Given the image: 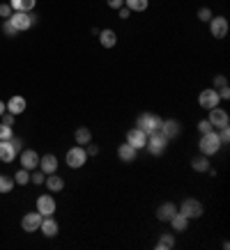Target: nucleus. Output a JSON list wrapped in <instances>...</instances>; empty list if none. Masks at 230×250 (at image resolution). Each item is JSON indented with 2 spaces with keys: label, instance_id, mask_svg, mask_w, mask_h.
Returning <instances> with one entry per match:
<instances>
[{
  "label": "nucleus",
  "instance_id": "1",
  "mask_svg": "<svg viewBox=\"0 0 230 250\" xmlns=\"http://www.w3.org/2000/svg\"><path fill=\"white\" fill-rule=\"evenodd\" d=\"M198 149L203 156H214L219 149H221V140H219V133L216 131H209V133H203L198 143Z\"/></svg>",
  "mask_w": 230,
  "mask_h": 250
},
{
  "label": "nucleus",
  "instance_id": "2",
  "mask_svg": "<svg viewBox=\"0 0 230 250\" xmlns=\"http://www.w3.org/2000/svg\"><path fill=\"white\" fill-rule=\"evenodd\" d=\"M180 213H184L186 218H200L203 213H205V207H203V202L200 200H196V197H186V200H182V205H180V209H177Z\"/></svg>",
  "mask_w": 230,
  "mask_h": 250
},
{
  "label": "nucleus",
  "instance_id": "3",
  "mask_svg": "<svg viewBox=\"0 0 230 250\" xmlns=\"http://www.w3.org/2000/svg\"><path fill=\"white\" fill-rule=\"evenodd\" d=\"M136 126L145 131L147 136H150V133H157V131H161V117L154 113H143V115H138Z\"/></svg>",
  "mask_w": 230,
  "mask_h": 250
},
{
  "label": "nucleus",
  "instance_id": "4",
  "mask_svg": "<svg viewBox=\"0 0 230 250\" xmlns=\"http://www.w3.org/2000/svg\"><path fill=\"white\" fill-rule=\"evenodd\" d=\"M147 149H150V154L152 156H161V154L166 152V147H168V138L163 136L161 131H157V133H150L147 136Z\"/></svg>",
  "mask_w": 230,
  "mask_h": 250
},
{
  "label": "nucleus",
  "instance_id": "5",
  "mask_svg": "<svg viewBox=\"0 0 230 250\" xmlns=\"http://www.w3.org/2000/svg\"><path fill=\"white\" fill-rule=\"evenodd\" d=\"M9 21H12V25H14L19 32H25L35 25V16H32L30 12H12Z\"/></svg>",
  "mask_w": 230,
  "mask_h": 250
},
{
  "label": "nucleus",
  "instance_id": "6",
  "mask_svg": "<svg viewBox=\"0 0 230 250\" xmlns=\"http://www.w3.org/2000/svg\"><path fill=\"white\" fill-rule=\"evenodd\" d=\"M221 104V99H219V92L214 90V87H207V90H203L198 94V106L205 108V110H212V108H216Z\"/></svg>",
  "mask_w": 230,
  "mask_h": 250
},
{
  "label": "nucleus",
  "instance_id": "7",
  "mask_svg": "<svg viewBox=\"0 0 230 250\" xmlns=\"http://www.w3.org/2000/svg\"><path fill=\"white\" fill-rule=\"evenodd\" d=\"M207 23H209V32H212V37H216V39H223L226 35H228V30H230L228 19H226V16H212Z\"/></svg>",
  "mask_w": 230,
  "mask_h": 250
},
{
  "label": "nucleus",
  "instance_id": "8",
  "mask_svg": "<svg viewBox=\"0 0 230 250\" xmlns=\"http://www.w3.org/2000/svg\"><path fill=\"white\" fill-rule=\"evenodd\" d=\"M85 161H88V154H85V147H71L67 152V166L71 167V170H78V167L85 166Z\"/></svg>",
  "mask_w": 230,
  "mask_h": 250
},
{
  "label": "nucleus",
  "instance_id": "9",
  "mask_svg": "<svg viewBox=\"0 0 230 250\" xmlns=\"http://www.w3.org/2000/svg\"><path fill=\"white\" fill-rule=\"evenodd\" d=\"M207 122L212 124V129H223V126H228V124H230V115L216 106V108H212V110H209Z\"/></svg>",
  "mask_w": 230,
  "mask_h": 250
},
{
  "label": "nucleus",
  "instance_id": "10",
  "mask_svg": "<svg viewBox=\"0 0 230 250\" xmlns=\"http://www.w3.org/2000/svg\"><path fill=\"white\" fill-rule=\"evenodd\" d=\"M55 200L51 193H44V195H39L37 197V211L42 213V216H53L55 213Z\"/></svg>",
  "mask_w": 230,
  "mask_h": 250
},
{
  "label": "nucleus",
  "instance_id": "11",
  "mask_svg": "<svg viewBox=\"0 0 230 250\" xmlns=\"http://www.w3.org/2000/svg\"><path fill=\"white\" fill-rule=\"evenodd\" d=\"M127 143H129L134 149H143L147 145V133L143 129H138V126L136 129H129L127 131Z\"/></svg>",
  "mask_w": 230,
  "mask_h": 250
},
{
  "label": "nucleus",
  "instance_id": "12",
  "mask_svg": "<svg viewBox=\"0 0 230 250\" xmlns=\"http://www.w3.org/2000/svg\"><path fill=\"white\" fill-rule=\"evenodd\" d=\"M42 218H44V216L39 211H28L21 218V228L25 229V232H37L39 225H42Z\"/></svg>",
  "mask_w": 230,
  "mask_h": 250
},
{
  "label": "nucleus",
  "instance_id": "13",
  "mask_svg": "<svg viewBox=\"0 0 230 250\" xmlns=\"http://www.w3.org/2000/svg\"><path fill=\"white\" fill-rule=\"evenodd\" d=\"M161 133L168 138V140L180 138V133H182V122H177V120H161Z\"/></svg>",
  "mask_w": 230,
  "mask_h": 250
},
{
  "label": "nucleus",
  "instance_id": "14",
  "mask_svg": "<svg viewBox=\"0 0 230 250\" xmlns=\"http://www.w3.org/2000/svg\"><path fill=\"white\" fill-rule=\"evenodd\" d=\"M39 229H42V234H44L46 239H53V236H58V232H60V225H58V220H55L53 216H44Z\"/></svg>",
  "mask_w": 230,
  "mask_h": 250
},
{
  "label": "nucleus",
  "instance_id": "15",
  "mask_svg": "<svg viewBox=\"0 0 230 250\" xmlns=\"http://www.w3.org/2000/svg\"><path fill=\"white\" fill-rule=\"evenodd\" d=\"M21 167H25V170H35V167H39V154L35 152V149H23L21 152Z\"/></svg>",
  "mask_w": 230,
  "mask_h": 250
},
{
  "label": "nucleus",
  "instance_id": "16",
  "mask_svg": "<svg viewBox=\"0 0 230 250\" xmlns=\"http://www.w3.org/2000/svg\"><path fill=\"white\" fill-rule=\"evenodd\" d=\"M175 213H177V205H175V202H161L159 209H157V220H161V223H168Z\"/></svg>",
  "mask_w": 230,
  "mask_h": 250
},
{
  "label": "nucleus",
  "instance_id": "17",
  "mask_svg": "<svg viewBox=\"0 0 230 250\" xmlns=\"http://www.w3.org/2000/svg\"><path fill=\"white\" fill-rule=\"evenodd\" d=\"M39 170L44 174H53L58 170V156L55 154H44L39 156Z\"/></svg>",
  "mask_w": 230,
  "mask_h": 250
},
{
  "label": "nucleus",
  "instance_id": "18",
  "mask_svg": "<svg viewBox=\"0 0 230 250\" xmlns=\"http://www.w3.org/2000/svg\"><path fill=\"white\" fill-rule=\"evenodd\" d=\"M16 147L12 145V140H0V161L2 163H12L16 156Z\"/></svg>",
  "mask_w": 230,
  "mask_h": 250
},
{
  "label": "nucleus",
  "instance_id": "19",
  "mask_svg": "<svg viewBox=\"0 0 230 250\" xmlns=\"http://www.w3.org/2000/svg\"><path fill=\"white\" fill-rule=\"evenodd\" d=\"M44 186L48 188V193H60L62 188H65V179H62L60 174H46L44 179Z\"/></svg>",
  "mask_w": 230,
  "mask_h": 250
},
{
  "label": "nucleus",
  "instance_id": "20",
  "mask_svg": "<svg viewBox=\"0 0 230 250\" xmlns=\"http://www.w3.org/2000/svg\"><path fill=\"white\" fill-rule=\"evenodd\" d=\"M136 154H138V149H134L129 143H122L117 147V159L124 161V163H134V161H136Z\"/></svg>",
  "mask_w": 230,
  "mask_h": 250
},
{
  "label": "nucleus",
  "instance_id": "21",
  "mask_svg": "<svg viewBox=\"0 0 230 250\" xmlns=\"http://www.w3.org/2000/svg\"><path fill=\"white\" fill-rule=\"evenodd\" d=\"M25 108H28V101H25L23 97H19V94H16V97H12L7 101V113H12L14 117H16V115H21Z\"/></svg>",
  "mask_w": 230,
  "mask_h": 250
},
{
  "label": "nucleus",
  "instance_id": "22",
  "mask_svg": "<svg viewBox=\"0 0 230 250\" xmlns=\"http://www.w3.org/2000/svg\"><path fill=\"white\" fill-rule=\"evenodd\" d=\"M99 44L104 46V48H113V46L117 44V32L111 30V28L99 30Z\"/></svg>",
  "mask_w": 230,
  "mask_h": 250
},
{
  "label": "nucleus",
  "instance_id": "23",
  "mask_svg": "<svg viewBox=\"0 0 230 250\" xmlns=\"http://www.w3.org/2000/svg\"><path fill=\"white\" fill-rule=\"evenodd\" d=\"M37 5V0H9L12 12H32Z\"/></svg>",
  "mask_w": 230,
  "mask_h": 250
},
{
  "label": "nucleus",
  "instance_id": "24",
  "mask_svg": "<svg viewBox=\"0 0 230 250\" xmlns=\"http://www.w3.org/2000/svg\"><path fill=\"white\" fill-rule=\"evenodd\" d=\"M168 223H170V228L175 229V232H184V229L189 228V218H186L184 213H180V211H177L175 216L168 220Z\"/></svg>",
  "mask_w": 230,
  "mask_h": 250
},
{
  "label": "nucleus",
  "instance_id": "25",
  "mask_svg": "<svg viewBox=\"0 0 230 250\" xmlns=\"http://www.w3.org/2000/svg\"><path fill=\"white\" fill-rule=\"evenodd\" d=\"M74 140H76V145L85 147L88 143H92V131L88 129V126H78L76 133H74Z\"/></svg>",
  "mask_w": 230,
  "mask_h": 250
},
{
  "label": "nucleus",
  "instance_id": "26",
  "mask_svg": "<svg viewBox=\"0 0 230 250\" xmlns=\"http://www.w3.org/2000/svg\"><path fill=\"white\" fill-rule=\"evenodd\" d=\"M173 248H175V236L170 232H163L159 236V241H157V250H173Z\"/></svg>",
  "mask_w": 230,
  "mask_h": 250
},
{
  "label": "nucleus",
  "instance_id": "27",
  "mask_svg": "<svg viewBox=\"0 0 230 250\" xmlns=\"http://www.w3.org/2000/svg\"><path fill=\"white\" fill-rule=\"evenodd\" d=\"M207 167H209V161H207V156H193L191 159V170L193 172H207Z\"/></svg>",
  "mask_w": 230,
  "mask_h": 250
},
{
  "label": "nucleus",
  "instance_id": "28",
  "mask_svg": "<svg viewBox=\"0 0 230 250\" xmlns=\"http://www.w3.org/2000/svg\"><path fill=\"white\" fill-rule=\"evenodd\" d=\"M150 0H124V7H129L131 12H145Z\"/></svg>",
  "mask_w": 230,
  "mask_h": 250
},
{
  "label": "nucleus",
  "instance_id": "29",
  "mask_svg": "<svg viewBox=\"0 0 230 250\" xmlns=\"http://www.w3.org/2000/svg\"><path fill=\"white\" fill-rule=\"evenodd\" d=\"M14 184H19V186H28V184H30V170H25V167L16 170V174H14Z\"/></svg>",
  "mask_w": 230,
  "mask_h": 250
},
{
  "label": "nucleus",
  "instance_id": "30",
  "mask_svg": "<svg viewBox=\"0 0 230 250\" xmlns=\"http://www.w3.org/2000/svg\"><path fill=\"white\" fill-rule=\"evenodd\" d=\"M12 188H14V177H2V174H0V193L5 195V193H9Z\"/></svg>",
  "mask_w": 230,
  "mask_h": 250
},
{
  "label": "nucleus",
  "instance_id": "31",
  "mask_svg": "<svg viewBox=\"0 0 230 250\" xmlns=\"http://www.w3.org/2000/svg\"><path fill=\"white\" fill-rule=\"evenodd\" d=\"M2 32H5L7 37H16V35H19V30L12 25V21H9V19H5V21H2Z\"/></svg>",
  "mask_w": 230,
  "mask_h": 250
},
{
  "label": "nucleus",
  "instance_id": "32",
  "mask_svg": "<svg viewBox=\"0 0 230 250\" xmlns=\"http://www.w3.org/2000/svg\"><path fill=\"white\" fill-rule=\"evenodd\" d=\"M14 138V129L7 124H0V140H12Z\"/></svg>",
  "mask_w": 230,
  "mask_h": 250
},
{
  "label": "nucleus",
  "instance_id": "33",
  "mask_svg": "<svg viewBox=\"0 0 230 250\" xmlns=\"http://www.w3.org/2000/svg\"><path fill=\"white\" fill-rule=\"evenodd\" d=\"M212 16H214V14H212V9H209V7H200L198 9V21H209Z\"/></svg>",
  "mask_w": 230,
  "mask_h": 250
},
{
  "label": "nucleus",
  "instance_id": "34",
  "mask_svg": "<svg viewBox=\"0 0 230 250\" xmlns=\"http://www.w3.org/2000/svg\"><path fill=\"white\" fill-rule=\"evenodd\" d=\"M228 85V78L223 76V74H216L214 76V90H221V87H226Z\"/></svg>",
  "mask_w": 230,
  "mask_h": 250
},
{
  "label": "nucleus",
  "instance_id": "35",
  "mask_svg": "<svg viewBox=\"0 0 230 250\" xmlns=\"http://www.w3.org/2000/svg\"><path fill=\"white\" fill-rule=\"evenodd\" d=\"M198 131H200V136H203V133H209V131H214V129H212V124H209L207 120H200L198 122Z\"/></svg>",
  "mask_w": 230,
  "mask_h": 250
},
{
  "label": "nucleus",
  "instance_id": "36",
  "mask_svg": "<svg viewBox=\"0 0 230 250\" xmlns=\"http://www.w3.org/2000/svg\"><path fill=\"white\" fill-rule=\"evenodd\" d=\"M44 179H46V174L39 170V172H32V177H30V182L35 184V186H39V184H44Z\"/></svg>",
  "mask_w": 230,
  "mask_h": 250
},
{
  "label": "nucleus",
  "instance_id": "37",
  "mask_svg": "<svg viewBox=\"0 0 230 250\" xmlns=\"http://www.w3.org/2000/svg\"><path fill=\"white\" fill-rule=\"evenodd\" d=\"M221 133H219V140H221V145H228L230 143V129L228 126H223V129H219Z\"/></svg>",
  "mask_w": 230,
  "mask_h": 250
},
{
  "label": "nucleus",
  "instance_id": "38",
  "mask_svg": "<svg viewBox=\"0 0 230 250\" xmlns=\"http://www.w3.org/2000/svg\"><path fill=\"white\" fill-rule=\"evenodd\" d=\"M85 147H88V149H85V154H88V156H97V154H99V145L88 143Z\"/></svg>",
  "mask_w": 230,
  "mask_h": 250
},
{
  "label": "nucleus",
  "instance_id": "39",
  "mask_svg": "<svg viewBox=\"0 0 230 250\" xmlns=\"http://www.w3.org/2000/svg\"><path fill=\"white\" fill-rule=\"evenodd\" d=\"M12 16V7H9V2L7 5H0V19H9Z\"/></svg>",
  "mask_w": 230,
  "mask_h": 250
},
{
  "label": "nucleus",
  "instance_id": "40",
  "mask_svg": "<svg viewBox=\"0 0 230 250\" xmlns=\"http://www.w3.org/2000/svg\"><path fill=\"white\" fill-rule=\"evenodd\" d=\"M117 16H120L122 21H127V19H129V16H131V9H129V7H124V5H122V7L117 9Z\"/></svg>",
  "mask_w": 230,
  "mask_h": 250
},
{
  "label": "nucleus",
  "instance_id": "41",
  "mask_svg": "<svg viewBox=\"0 0 230 250\" xmlns=\"http://www.w3.org/2000/svg\"><path fill=\"white\" fill-rule=\"evenodd\" d=\"M219 92V99H221V101H228L230 99V87L228 85H226V87H221V90H216Z\"/></svg>",
  "mask_w": 230,
  "mask_h": 250
},
{
  "label": "nucleus",
  "instance_id": "42",
  "mask_svg": "<svg viewBox=\"0 0 230 250\" xmlns=\"http://www.w3.org/2000/svg\"><path fill=\"white\" fill-rule=\"evenodd\" d=\"M106 5H108L111 9H120V7L124 5V0H106Z\"/></svg>",
  "mask_w": 230,
  "mask_h": 250
},
{
  "label": "nucleus",
  "instance_id": "43",
  "mask_svg": "<svg viewBox=\"0 0 230 250\" xmlns=\"http://www.w3.org/2000/svg\"><path fill=\"white\" fill-rule=\"evenodd\" d=\"M2 124H7V126H14V115H12V113H5V115H2Z\"/></svg>",
  "mask_w": 230,
  "mask_h": 250
},
{
  "label": "nucleus",
  "instance_id": "44",
  "mask_svg": "<svg viewBox=\"0 0 230 250\" xmlns=\"http://www.w3.org/2000/svg\"><path fill=\"white\" fill-rule=\"evenodd\" d=\"M12 145H14V147H16V152H19V149H21V138H12Z\"/></svg>",
  "mask_w": 230,
  "mask_h": 250
},
{
  "label": "nucleus",
  "instance_id": "45",
  "mask_svg": "<svg viewBox=\"0 0 230 250\" xmlns=\"http://www.w3.org/2000/svg\"><path fill=\"white\" fill-rule=\"evenodd\" d=\"M5 113H7V104H5V101H0V117H2Z\"/></svg>",
  "mask_w": 230,
  "mask_h": 250
}]
</instances>
